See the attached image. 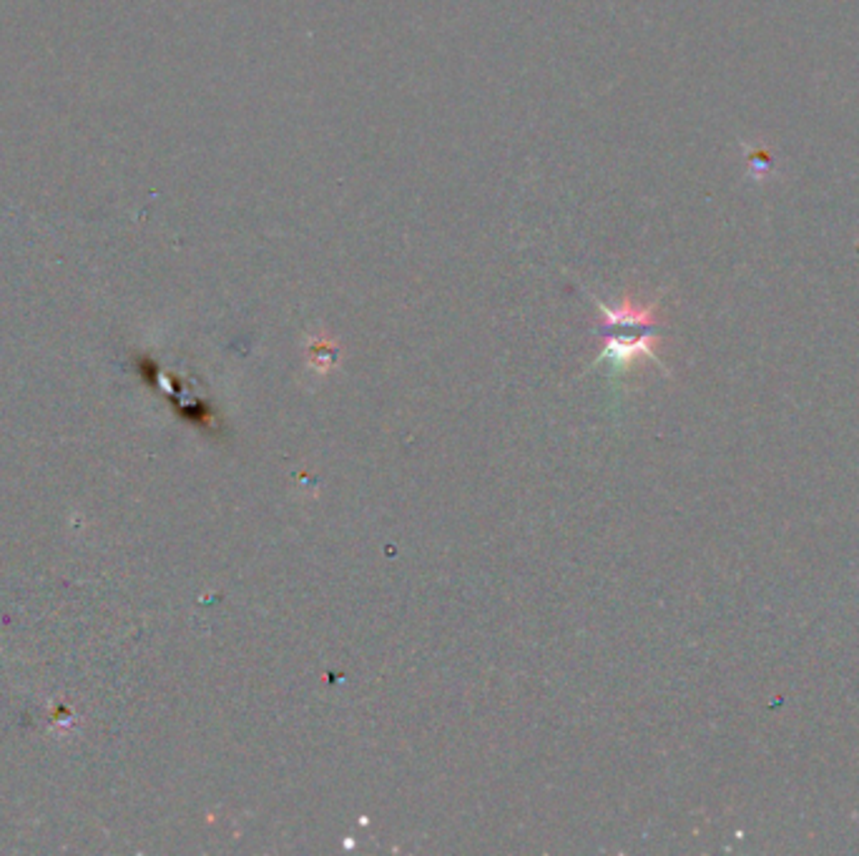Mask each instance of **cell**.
Here are the masks:
<instances>
[{"label": "cell", "instance_id": "1", "mask_svg": "<svg viewBox=\"0 0 859 856\" xmlns=\"http://www.w3.org/2000/svg\"><path fill=\"white\" fill-rule=\"evenodd\" d=\"M603 337H606V347L599 354V360L593 362V367L600 364V362H610V367L616 372H626L641 360H651L658 367H664V362L658 357V337L651 329H644L638 334L603 332Z\"/></svg>", "mask_w": 859, "mask_h": 856}, {"label": "cell", "instance_id": "2", "mask_svg": "<svg viewBox=\"0 0 859 856\" xmlns=\"http://www.w3.org/2000/svg\"><path fill=\"white\" fill-rule=\"evenodd\" d=\"M603 315V329H654L656 327V309L658 305H641L633 296H623L618 306H609L603 302H596Z\"/></svg>", "mask_w": 859, "mask_h": 856}]
</instances>
